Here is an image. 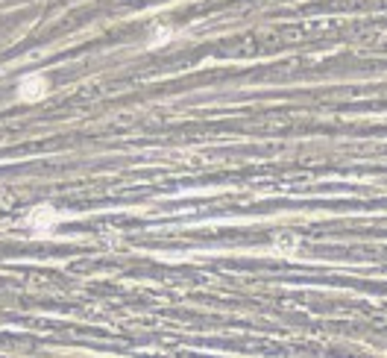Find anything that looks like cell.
<instances>
[{"instance_id":"obj_1","label":"cell","mask_w":387,"mask_h":358,"mask_svg":"<svg viewBox=\"0 0 387 358\" xmlns=\"http://www.w3.org/2000/svg\"><path fill=\"white\" fill-rule=\"evenodd\" d=\"M18 94L24 97V100H41V97L47 94V80L44 77H24L18 85Z\"/></svg>"}]
</instances>
